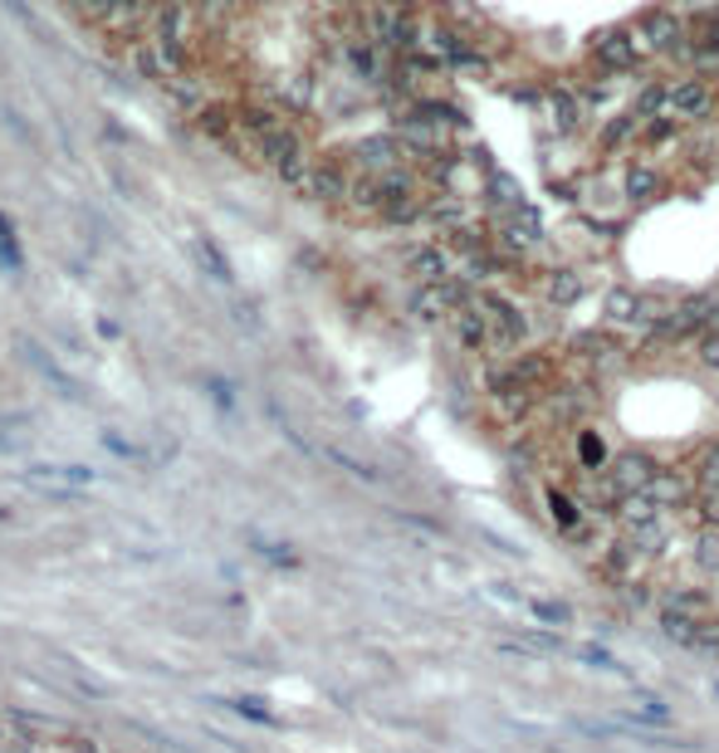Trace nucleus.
<instances>
[{"instance_id":"1","label":"nucleus","mask_w":719,"mask_h":753,"mask_svg":"<svg viewBox=\"0 0 719 753\" xmlns=\"http://www.w3.org/2000/svg\"><path fill=\"white\" fill-rule=\"evenodd\" d=\"M582 60H588L592 78H622V74H636V68L646 64V44L632 25H612V30L592 34Z\"/></svg>"},{"instance_id":"10","label":"nucleus","mask_w":719,"mask_h":753,"mask_svg":"<svg viewBox=\"0 0 719 753\" xmlns=\"http://www.w3.org/2000/svg\"><path fill=\"white\" fill-rule=\"evenodd\" d=\"M402 265H406V274L416 284H441V279H451L455 274V255H451V245L436 235V240H426V245H411L402 255Z\"/></svg>"},{"instance_id":"7","label":"nucleus","mask_w":719,"mask_h":753,"mask_svg":"<svg viewBox=\"0 0 719 753\" xmlns=\"http://www.w3.org/2000/svg\"><path fill=\"white\" fill-rule=\"evenodd\" d=\"M342 157H348L352 171L382 177V171H392V167L406 162V147H402V137H396V132H387V137H358V142H352Z\"/></svg>"},{"instance_id":"38","label":"nucleus","mask_w":719,"mask_h":753,"mask_svg":"<svg viewBox=\"0 0 719 753\" xmlns=\"http://www.w3.org/2000/svg\"><path fill=\"white\" fill-rule=\"evenodd\" d=\"M582 660H588V666H602V670H622V660L607 656L602 646H582Z\"/></svg>"},{"instance_id":"14","label":"nucleus","mask_w":719,"mask_h":753,"mask_svg":"<svg viewBox=\"0 0 719 753\" xmlns=\"http://www.w3.org/2000/svg\"><path fill=\"white\" fill-rule=\"evenodd\" d=\"M607 470H612V479L626 489V495H636V489H646V485H651V475H656L660 465L651 460L646 450H636V445H632V450H616V455H612Z\"/></svg>"},{"instance_id":"27","label":"nucleus","mask_w":719,"mask_h":753,"mask_svg":"<svg viewBox=\"0 0 719 753\" xmlns=\"http://www.w3.org/2000/svg\"><path fill=\"white\" fill-rule=\"evenodd\" d=\"M191 245H197V255H201V265H205V274H211V279L231 284V265H225V255L215 250L211 235H191Z\"/></svg>"},{"instance_id":"11","label":"nucleus","mask_w":719,"mask_h":753,"mask_svg":"<svg viewBox=\"0 0 719 753\" xmlns=\"http://www.w3.org/2000/svg\"><path fill=\"white\" fill-rule=\"evenodd\" d=\"M451 333L461 342V352H470V358H489V352L499 348L495 328H489V318L475 308V299L461 308V314H451Z\"/></svg>"},{"instance_id":"4","label":"nucleus","mask_w":719,"mask_h":753,"mask_svg":"<svg viewBox=\"0 0 719 753\" xmlns=\"http://www.w3.org/2000/svg\"><path fill=\"white\" fill-rule=\"evenodd\" d=\"M632 30L642 34V44H646V54H660V60H670V54L680 50L685 40H690V20L680 15L676 6H651V10H642V15L632 20Z\"/></svg>"},{"instance_id":"18","label":"nucleus","mask_w":719,"mask_h":753,"mask_svg":"<svg viewBox=\"0 0 719 753\" xmlns=\"http://www.w3.org/2000/svg\"><path fill=\"white\" fill-rule=\"evenodd\" d=\"M598 147H602V157H616V152H632V147H642V118H636L632 108L616 113V118H607V128L598 132Z\"/></svg>"},{"instance_id":"3","label":"nucleus","mask_w":719,"mask_h":753,"mask_svg":"<svg viewBox=\"0 0 719 753\" xmlns=\"http://www.w3.org/2000/svg\"><path fill=\"white\" fill-rule=\"evenodd\" d=\"M123 60L133 64V74L137 78H147V84H157V88H167L177 74H187V68H197L191 60H181L177 50H167L157 34H142V40H133V44H123Z\"/></svg>"},{"instance_id":"16","label":"nucleus","mask_w":719,"mask_h":753,"mask_svg":"<svg viewBox=\"0 0 719 753\" xmlns=\"http://www.w3.org/2000/svg\"><path fill=\"white\" fill-rule=\"evenodd\" d=\"M162 94L171 98V108H177V113H187V118H197V113L205 108V103L215 98L211 88H205V78L197 74V68H187V74H177V78H171V84L162 88Z\"/></svg>"},{"instance_id":"21","label":"nucleus","mask_w":719,"mask_h":753,"mask_svg":"<svg viewBox=\"0 0 719 753\" xmlns=\"http://www.w3.org/2000/svg\"><path fill=\"white\" fill-rule=\"evenodd\" d=\"M646 495L656 499L660 509H680L685 499H690V479H685L680 470H656L651 475V485H646Z\"/></svg>"},{"instance_id":"30","label":"nucleus","mask_w":719,"mask_h":753,"mask_svg":"<svg viewBox=\"0 0 719 753\" xmlns=\"http://www.w3.org/2000/svg\"><path fill=\"white\" fill-rule=\"evenodd\" d=\"M533 607V616H539L543 626H568L573 622V607H568V602H558V597H539V602H529Z\"/></svg>"},{"instance_id":"39","label":"nucleus","mask_w":719,"mask_h":753,"mask_svg":"<svg viewBox=\"0 0 719 753\" xmlns=\"http://www.w3.org/2000/svg\"><path fill=\"white\" fill-rule=\"evenodd\" d=\"M103 445H108V450H118V455H123V460H147V455H142V450H137V445H128V441H123V436H113V431H103Z\"/></svg>"},{"instance_id":"17","label":"nucleus","mask_w":719,"mask_h":753,"mask_svg":"<svg viewBox=\"0 0 719 753\" xmlns=\"http://www.w3.org/2000/svg\"><path fill=\"white\" fill-rule=\"evenodd\" d=\"M626 539H632L636 548H642L646 558H666L670 553V539H676V523H670V509L666 513H656V519H646V523H632V529H622Z\"/></svg>"},{"instance_id":"29","label":"nucleus","mask_w":719,"mask_h":753,"mask_svg":"<svg viewBox=\"0 0 719 753\" xmlns=\"http://www.w3.org/2000/svg\"><path fill=\"white\" fill-rule=\"evenodd\" d=\"M695 358H700V368H705V372H715V376H719V324L700 328V338H695Z\"/></svg>"},{"instance_id":"23","label":"nucleus","mask_w":719,"mask_h":753,"mask_svg":"<svg viewBox=\"0 0 719 753\" xmlns=\"http://www.w3.org/2000/svg\"><path fill=\"white\" fill-rule=\"evenodd\" d=\"M578 465L588 475H598V470H607L612 465V450H607V441H602V431H578Z\"/></svg>"},{"instance_id":"5","label":"nucleus","mask_w":719,"mask_h":753,"mask_svg":"<svg viewBox=\"0 0 719 753\" xmlns=\"http://www.w3.org/2000/svg\"><path fill=\"white\" fill-rule=\"evenodd\" d=\"M475 308L489 318L499 348H524V338H529V314H524L509 294H499L495 284H485V289H475Z\"/></svg>"},{"instance_id":"35","label":"nucleus","mask_w":719,"mask_h":753,"mask_svg":"<svg viewBox=\"0 0 719 753\" xmlns=\"http://www.w3.org/2000/svg\"><path fill=\"white\" fill-rule=\"evenodd\" d=\"M324 455H328V460H334V465H342V470H348V475H358V479H377V470H372V465L352 460V455H342V450H324Z\"/></svg>"},{"instance_id":"31","label":"nucleus","mask_w":719,"mask_h":753,"mask_svg":"<svg viewBox=\"0 0 719 753\" xmlns=\"http://www.w3.org/2000/svg\"><path fill=\"white\" fill-rule=\"evenodd\" d=\"M0 265H6V269H20V245H15V235H10L6 215H0Z\"/></svg>"},{"instance_id":"2","label":"nucleus","mask_w":719,"mask_h":753,"mask_svg":"<svg viewBox=\"0 0 719 753\" xmlns=\"http://www.w3.org/2000/svg\"><path fill=\"white\" fill-rule=\"evenodd\" d=\"M470 299H475V284L461 279V274H451V279H441V284H416V294L406 299V308H411L416 324L441 328V324H451V314H461Z\"/></svg>"},{"instance_id":"36","label":"nucleus","mask_w":719,"mask_h":753,"mask_svg":"<svg viewBox=\"0 0 719 753\" xmlns=\"http://www.w3.org/2000/svg\"><path fill=\"white\" fill-rule=\"evenodd\" d=\"M519 641H524V650H539V656H558V650H563V641H558V636H543V632L519 636Z\"/></svg>"},{"instance_id":"22","label":"nucleus","mask_w":719,"mask_h":753,"mask_svg":"<svg viewBox=\"0 0 719 753\" xmlns=\"http://www.w3.org/2000/svg\"><path fill=\"white\" fill-rule=\"evenodd\" d=\"M680 128L685 123L676 118V113H660V118H646L642 123V147L646 152H666V147L680 142Z\"/></svg>"},{"instance_id":"12","label":"nucleus","mask_w":719,"mask_h":753,"mask_svg":"<svg viewBox=\"0 0 719 753\" xmlns=\"http://www.w3.org/2000/svg\"><path fill=\"white\" fill-rule=\"evenodd\" d=\"M642 563H646V553L636 548L626 533H616V539L602 548V563H598V573L607 577V582H616V587H626L636 573H642Z\"/></svg>"},{"instance_id":"28","label":"nucleus","mask_w":719,"mask_h":753,"mask_svg":"<svg viewBox=\"0 0 719 753\" xmlns=\"http://www.w3.org/2000/svg\"><path fill=\"white\" fill-rule=\"evenodd\" d=\"M666 607H680V612H690V616H710L715 597H710V592H700V587H676L666 597Z\"/></svg>"},{"instance_id":"9","label":"nucleus","mask_w":719,"mask_h":753,"mask_svg":"<svg viewBox=\"0 0 719 753\" xmlns=\"http://www.w3.org/2000/svg\"><path fill=\"white\" fill-rule=\"evenodd\" d=\"M602 318H607L612 328H651L656 324V304H651V294L616 284V289L602 294Z\"/></svg>"},{"instance_id":"24","label":"nucleus","mask_w":719,"mask_h":753,"mask_svg":"<svg viewBox=\"0 0 719 753\" xmlns=\"http://www.w3.org/2000/svg\"><path fill=\"white\" fill-rule=\"evenodd\" d=\"M632 113L636 118H660V113H670V84H642L632 98Z\"/></svg>"},{"instance_id":"34","label":"nucleus","mask_w":719,"mask_h":753,"mask_svg":"<svg viewBox=\"0 0 719 753\" xmlns=\"http://www.w3.org/2000/svg\"><path fill=\"white\" fill-rule=\"evenodd\" d=\"M578 98H582V108H588V113L607 108V78H598V84H582V88H578Z\"/></svg>"},{"instance_id":"32","label":"nucleus","mask_w":719,"mask_h":753,"mask_svg":"<svg viewBox=\"0 0 719 753\" xmlns=\"http://www.w3.org/2000/svg\"><path fill=\"white\" fill-rule=\"evenodd\" d=\"M695 505H700V519L705 523H719V485H700Z\"/></svg>"},{"instance_id":"13","label":"nucleus","mask_w":719,"mask_h":753,"mask_svg":"<svg viewBox=\"0 0 719 753\" xmlns=\"http://www.w3.org/2000/svg\"><path fill=\"white\" fill-rule=\"evenodd\" d=\"M622 197L642 211V205H656L660 197H666V177H660L656 167H646V162H632L622 171Z\"/></svg>"},{"instance_id":"19","label":"nucleus","mask_w":719,"mask_h":753,"mask_svg":"<svg viewBox=\"0 0 719 753\" xmlns=\"http://www.w3.org/2000/svg\"><path fill=\"white\" fill-rule=\"evenodd\" d=\"M543 103H548V113H553V123H558V132H573L578 123H582V98H578V88H568V84H553V88H543Z\"/></svg>"},{"instance_id":"15","label":"nucleus","mask_w":719,"mask_h":753,"mask_svg":"<svg viewBox=\"0 0 719 753\" xmlns=\"http://www.w3.org/2000/svg\"><path fill=\"white\" fill-rule=\"evenodd\" d=\"M539 289H543V299L553 304V308H573L582 294H588V279H582L573 265H553V269H543Z\"/></svg>"},{"instance_id":"26","label":"nucleus","mask_w":719,"mask_h":753,"mask_svg":"<svg viewBox=\"0 0 719 753\" xmlns=\"http://www.w3.org/2000/svg\"><path fill=\"white\" fill-rule=\"evenodd\" d=\"M30 479H64V485H94L88 465H30Z\"/></svg>"},{"instance_id":"20","label":"nucleus","mask_w":719,"mask_h":753,"mask_svg":"<svg viewBox=\"0 0 719 753\" xmlns=\"http://www.w3.org/2000/svg\"><path fill=\"white\" fill-rule=\"evenodd\" d=\"M660 632L670 636L676 646H690V650H700V632H705V616H690V612H680V607H666L660 612Z\"/></svg>"},{"instance_id":"37","label":"nucleus","mask_w":719,"mask_h":753,"mask_svg":"<svg viewBox=\"0 0 719 753\" xmlns=\"http://www.w3.org/2000/svg\"><path fill=\"white\" fill-rule=\"evenodd\" d=\"M670 6H676L685 20H700V15H710V10H719V0H670Z\"/></svg>"},{"instance_id":"25","label":"nucleus","mask_w":719,"mask_h":753,"mask_svg":"<svg viewBox=\"0 0 719 753\" xmlns=\"http://www.w3.org/2000/svg\"><path fill=\"white\" fill-rule=\"evenodd\" d=\"M690 558H695V568H700V573H719V523H705V529L695 533Z\"/></svg>"},{"instance_id":"40","label":"nucleus","mask_w":719,"mask_h":753,"mask_svg":"<svg viewBox=\"0 0 719 753\" xmlns=\"http://www.w3.org/2000/svg\"><path fill=\"white\" fill-rule=\"evenodd\" d=\"M636 719H642V724H656V729H660V724H670V714L660 710V704H651V710H642Z\"/></svg>"},{"instance_id":"6","label":"nucleus","mask_w":719,"mask_h":753,"mask_svg":"<svg viewBox=\"0 0 719 753\" xmlns=\"http://www.w3.org/2000/svg\"><path fill=\"white\" fill-rule=\"evenodd\" d=\"M495 240H499V250H509V255H529V250H539V245H543V221H539V211H533V205H519V201H514L509 211H499Z\"/></svg>"},{"instance_id":"33","label":"nucleus","mask_w":719,"mask_h":753,"mask_svg":"<svg viewBox=\"0 0 719 753\" xmlns=\"http://www.w3.org/2000/svg\"><path fill=\"white\" fill-rule=\"evenodd\" d=\"M700 485H719V441L700 450Z\"/></svg>"},{"instance_id":"8","label":"nucleus","mask_w":719,"mask_h":753,"mask_svg":"<svg viewBox=\"0 0 719 753\" xmlns=\"http://www.w3.org/2000/svg\"><path fill=\"white\" fill-rule=\"evenodd\" d=\"M670 113H676L680 123H705V118H715V113H719L715 84H710V78H700V74L676 78V84H670Z\"/></svg>"}]
</instances>
